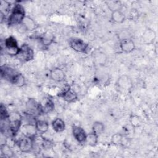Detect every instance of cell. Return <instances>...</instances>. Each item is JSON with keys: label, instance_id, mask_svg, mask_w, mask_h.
Instances as JSON below:
<instances>
[{"label": "cell", "instance_id": "obj_29", "mask_svg": "<svg viewBox=\"0 0 158 158\" xmlns=\"http://www.w3.org/2000/svg\"><path fill=\"white\" fill-rule=\"evenodd\" d=\"M41 146L44 149H51L52 147L53 144L49 139H46L44 138H43L41 141Z\"/></svg>", "mask_w": 158, "mask_h": 158}, {"label": "cell", "instance_id": "obj_19", "mask_svg": "<svg viewBox=\"0 0 158 158\" xmlns=\"http://www.w3.org/2000/svg\"><path fill=\"white\" fill-rule=\"evenodd\" d=\"M111 19L113 22L117 23H122L125 20V16L119 9L115 10L112 12Z\"/></svg>", "mask_w": 158, "mask_h": 158}, {"label": "cell", "instance_id": "obj_14", "mask_svg": "<svg viewBox=\"0 0 158 158\" xmlns=\"http://www.w3.org/2000/svg\"><path fill=\"white\" fill-rule=\"evenodd\" d=\"M72 134L74 138L80 143L85 142L86 135L85 130L80 126H74L72 128Z\"/></svg>", "mask_w": 158, "mask_h": 158}, {"label": "cell", "instance_id": "obj_2", "mask_svg": "<svg viewBox=\"0 0 158 158\" xmlns=\"http://www.w3.org/2000/svg\"><path fill=\"white\" fill-rule=\"evenodd\" d=\"M8 127L9 135L15 136L22 127V117L17 112H12L9 114L8 118Z\"/></svg>", "mask_w": 158, "mask_h": 158}, {"label": "cell", "instance_id": "obj_23", "mask_svg": "<svg viewBox=\"0 0 158 158\" xmlns=\"http://www.w3.org/2000/svg\"><path fill=\"white\" fill-rule=\"evenodd\" d=\"M98 141V135H97L94 132L87 134L85 142L90 146H95Z\"/></svg>", "mask_w": 158, "mask_h": 158}, {"label": "cell", "instance_id": "obj_16", "mask_svg": "<svg viewBox=\"0 0 158 158\" xmlns=\"http://www.w3.org/2000/svg\"><path fill=\"white\" fill-rule=\"evenodd\" d=\"M20 25H22L23 29L27 31H33L36 27L35 21L29 16H25Z\"/></svg>", "mask_w": 158, "mask_h": 158}, {"label": "cell", "instance_id": "obj_28", "mask_svg": "<svg viewBox=\"0 0 158 158\" xmlns=\"http://www.w3.org/2000/svg\"><path fill=\"white\" fill-rule=\"evenodd\" d=\"M9 114H8L7 110L5 106H4L3 104H1V107H0V118H1V120L7 119L9 118Z\"/></svg>", "mask_w": 158, "mask_h": 158}, {"label": "cell", "instance_id": "obj_30", "mask_svg": "<svg viewBox=\"0 0 158 158\" xmlns=\"http://www.w3.org/2000/svg\"><path fill=\"white\" fill-rule=\"evenodd\" d=\"M130 34L127 30L122 31L118 35V38H120V41L123 40H126V39H130Z\"/></svg>", "mask_w": 158, "mask_h": 158}, {"label": "cell", "instance_id": "obj_11", "mask_svg": "<svg viewBox=\"0 0 158 158\" xmlns=\"http://www.w3.org/2000/svg\"><path fill=\"white\" fill-rule=\"evenodd\" d=\"M20 132L23 135V136H26L30 138H35L37 130L36 128L35 125L34 123H25L23 125H22L20 130Z\"/></svg>", "mask_w": 158, "mask_h": 158}, {"label": "cell", "instance_id": "obj_3", "mask_svg": "<svg viewBox=\"0 0 158 158\" xmlns=\"http://www.w3.org/2000/svg\"><path fill=\"white\" fill-rule=\"evenodd\" d=\"M20 48L18 46L16 39L12 36H9L4 41V51L12 56H17L19 53Z\"/></svg>", "mask_w": 158, "mask_h": 158}, {"label": "cell", "instance_id": "obj_15", "mask_svg": "<svg viewBox=\"0 0 158 158\" xmlns=\"http://www.w3.org/2000/svg\"><path fill=\"white\" fill-rule=\"evenodd\" d=\"M120 48L123 52L125 53H130L135 50V44L132 40L126 39L120 41Z\"/></svg>", "mask_w": 158, "mask_h": 158}, {"label": "cell", "instance_id": "obj_20", "mask_svg": "<svg viewBox=\"0 0 158 158\" xmlns=\"http://www.w3.org/2000/svg\"><path fill=\"white\" fill-rule=\"evenodd\" d=\"M1 154L4 157H12L14 156V152L11 148L6 143H2L0 148Z\"/></svg>", "mask_w": 158, "mask_h": 158}, {"label": "cell", "instance_id": "obj_17", "mask_svg": "<svg viewBox=\"0 0 158 158\" xmlns=\"http://www.w3.org/2000/svg\"><path fill=\"white\" fill-rule=\"evenodd\" d=\"M52 127L53 130L57 133L62 132L65 129V123L60 118H56L52 122Z\"/></svg>", "mask_w": 158, "mask_h": 158}, {"label": "cell", "instance_id": "obj_7", "mask_svg": "<svg viewBox=\"0 0 158 158\" xmlns=\"http://www.w3.org/2000/svg\"><path fill=\"white\" fill-rule=\"evenodd\" d=\"M26 109L27 114L32 116L42 114V106L33 98L28 99L26 102Z\"/></svg>", "mask_w": 158, "mask_h": 158}, {"label": "cell", "instance_id": "obj_12", "mask_svg": "<svg viewBox=\"0 0 158 158\" xmlns=\"http://www.w3.org/2000/svg\"><path fill=\"white\" fill-rule=\"evenodd\" d=\"M91 57L94 63L96 65L100 66L104 65L107 60L106 54L104 52L99 49H96L94 51H93L91 54Z\"/></svg>", "mask_w": 158, "mask_h": 158}, {"label": "cell", "instance_id": "obj_1", "mask_svg": "<svg viewBox=\"0 0 158 158\" xmlns=\"http://www.w3.org/2000/svg\"><path fill=\"white\" fill-rule=\"evenodd\" d=\"M25 16L24 7L21 4H17L12 8L7 19V24L10 27L20 25Z\"/></svg>", "mask_w": 158, "mask_h": 158}, {"label": "cell", "instance_id": "obj_24", "mask_svg": "<svg viewBox=\"0 0 158 158\" xmlns=\"http://www.w3.org/2000/svg\"><path fill=\"white\" fill-rule=\"evenodd\" d=\"M125 138L121 133H115L111 137V142L115 145H123Z\"/></svg>", "mask_w": 158, "mask_h": 158}, {"label": "cell", "instance_id": "obj_6", "mask_svg": "<svg viewBox=\"0 0 158 158\" xmlns=\"http://www.w3.org/2000/svg\"><path fill=\"white\" fill-rule=\"evenodd\" d=\"M116 85L120 91H129L133 88V81L129 76L122 75L118 78Z\"/></svg>", "mask_w": 158, "mask_h": 158}, {"label": "cell", "instance_id": "obj_22", "mask_svg": "<svg viewBox=\"0 0 158 158\" xmlns=\"http://www.w3.org/2000/svg\"><path fill=\"white\" fill-rule=\"evenodd\" d=\"M156 37V33L154 30L151 29H148L143 34V40L146 43H152Z\"/></svg>", "mask_w": 158, "mask_h": 158}, {"label": "cell", "instance_id": "obj_27", "mask_svg": "<svg viewBox=\"0 0 158 158\" xmlns=\"http://www.w3.org/2000/svg\"><path fill=\"white\" fill-rule=\"evenodd\" d=\"M130 122L133 127L137 128L141 125V118L137 115L132 114L130 117Z\"/></svg>", "mask_w": 158, "mask_h": 158}, {"label": "cell", "instance_id": "obj_21", "mask_svg": "<svg viewBox=\"0 0 158 158\" xmlns=\"http://www.w3.org/2000/svg\"><path fill=\"white\" fill-rule=\"evenodd\" d=\"M35 125L37 131L41 133H44L48 131L49 124L45 120H36Z\"/></svg>", "mask_w": 158, "mask_h": 158}, {"label": "cell", "instance_id": "obj_25", "mask_svg": "<svg viewBox=\"0 0 158 158\" xmlns=\"http://www.w3.org/2000/svg\"><path fill=\"white\" fill-rule=\"evenodd\" d=\"M92 130L93 132H94V133L99 136L104 131V125L102 122L99 121H96L93 123L92 125Z\"/></svg>", "mask_w": 158, "mask_h": 158}, {"label": "cell", "instance_id": "obj_4", "mask_svg": "<svg viewBox=\"0 0 158 158\" xmlns=\"http://www.w3.org/2000/svg\"><path fill=\"white\" fill-rule=\"evenodd\" d=\"M0 71L1 78L10 82L13 85H14L17 77L20 73L14 69L5 65L1 66Z\"/></svg>", "mask_w": 158, "mask_h": 158}, {"label": "cell", "instance_id": "obj_8", "mask_svg": "<svg viewBox=\"0 0 158 158\" xmlns=\"http://www.w3.org/2000/svg\"><path fill=\"white\" fill-rule=\"evenodd\" d=\"M58 96L69 103L75 101L78 98L77 93L67 85L64 86V88L59 93Z\"/></svg>", "mask_w": 158, "mask_h": 158}, {"label": "cell", "instance_id": "obj_18", "mask_svg": "<svg viewBox=\"0 0 158 158\" xmlns=\"http://www.w3.org/2000/svg\"><path fill=\"white\" fill-rule=\"evenodd\" d=\"M54 40V36L51 32H46L40 37V43L44 46H49Z\"/></svg>", "mask_w": 158, "mask_h": 158}, {"label": "cell", "instance_id": "obj_26", "mask_svg": "<svg viewBox=\"0 0 158 158\" xmlns=\"http://www.w3.org/2000/svg\"><path fill=\"white\" fill-rule=\"evenodd\" d=\"M54 109V104L53 101L49 99L45 103L44 106H42V114H47L52 111Z\"/></svg>", "mask_w": 158, "mask_h": 158}, {"label": "cell", "instance_id": "obj_13", "mask_svg": "<svg viewBox=\"0 0 158 158\" xmlns=\"http://www.w3.org/2000/svg\"><path fill=\"white\" fill-rule=\"evenodd\" d=\"M49 77L52 80L56 82H62L65 79V74L62 69L56 67L51 70Z\"/></svg>", "mask_w": 158, "mask_h": 158}, {"label": "cell", "instance_id": "obj_5", "mask_svg": "<svg viewBox=\"0 0 158 158\" xmlns=\"http://www.w3.org/2000/svg\"><path fill=\"white\" fill-rule=\"evenodd\" d=\"M17 57L20 61L27 62L33 59L34 51L28 44H24L20 47V52Z\"/></svg>", "mask_w": 158, "mask_h": 158}, {"label": "cell", "instance_id": "obj_10", "mask_svg": "<svg viewBox=\"0 0 158 158\" xmlns=\"http://www.w3.org/2000/svg\"><path fill=\"white\" fill-rule=\"evenodd\" d=\"M70 48L78 52H86L88 48V44L79 38H73L69 41Z\"/></svg>", "mask_w": 158, "mask_h": 158}, {"label": "cell", "instance_id": "obj_9", "mask_svg": "<svg viewBox=\"0 0 158 158\" xmlns=\"http://www.w3.org/2000/svg\"><path fill=\"white\" fill-rule=\"evenodd\" d=\"M34 139L35 138H30L26 136L20 138L17 141V144L20 151L25 153L30 152L33 148Z\"/></svg>", "mask_w": 158, "mask_h": 158}]
</instances>
